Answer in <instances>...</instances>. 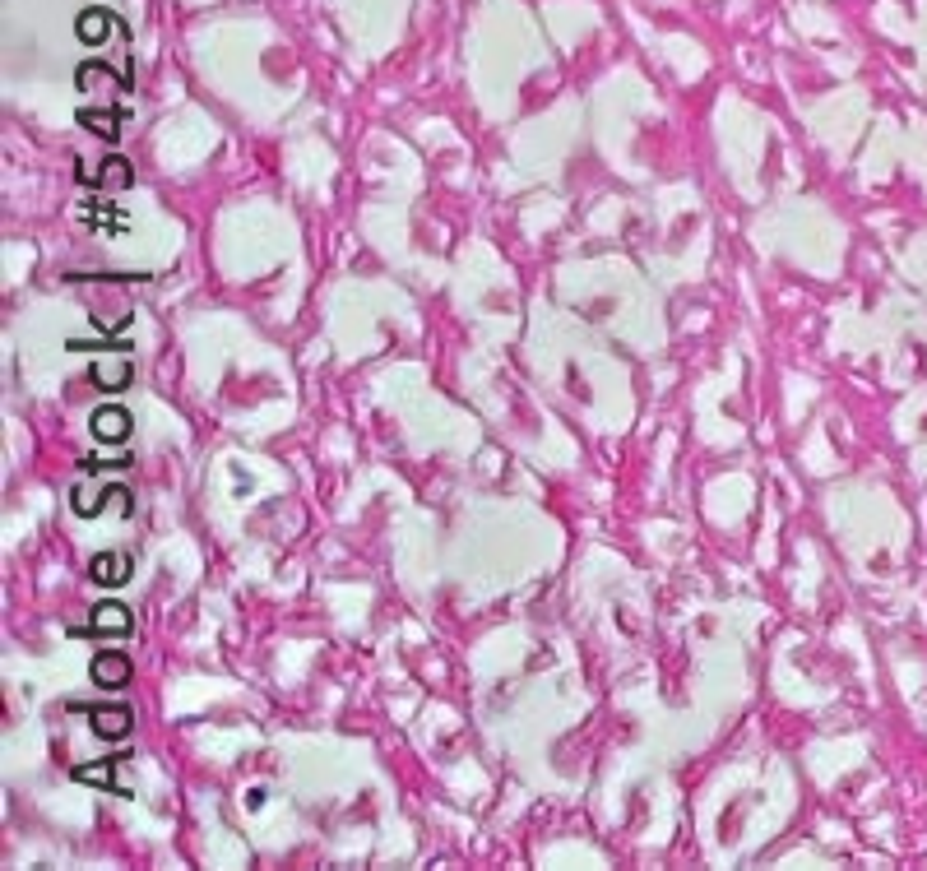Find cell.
<instances>
[{
  "instance_id": "obj_5",
  "label": "cell",
  "mask_w": 927,
  "mask_h": 871,
  "mask_svg": "<svg viewBox=\"0 0 927 871\" xmlns=\"http://www.w3.org/2000/svg\"><path fill=\"white\" fill-rule=\"evenodd\" d=\"M89 723H93V733H98L102 742H121V737L135 728V714H130L126 705H98L89 714Z\"/></svg>"
},
{
  "instance_id": "obj_12",
  "label": "cell",
  "mask_w": 927,
  "mask_h": 871,
  "mask_svg": "<svg viewBox=\"0 0 927 871\" xmlns=\"http://www.w3.org/2000/svg\"><path fill=\"white\" fill-rule=\"evenodd\" d=\"M75 783H93V788L121 793V783L112 779V760H98V765H75Z\"/></svg>"
},
{
  "instance_id": "obj_11",
  "label": "cell",
  "mask_w": 927,
  "mask_h": 871,
  "mask_svg": "<svg viewBox=\"0 0 927 871\" xmlns=\"http://www.w3.org/2000/svg\"><path fill=\"white\" fill-rule=\"evenodd\" d=\"M116 492H121V487H107V492H84V487H75V492H70V510H75V515L79 519H93V515H102V510H107V496H116Z\"/></svg>"
},
{
  "instance_id": "obj_2",
  "label": "cell",
  "mask_w": 927,
  "mask_h": 871,
  "mask_svg": "<svg viewBox=\"0 0 927 871\" xmlns=\"http://www.w3.org/2000/svg\"><path fill=\"white\" fill-rule=\"evenodd\" d=\"M89 631L102 635V640H130V635H135V617H130L126 603H98L93 607Z\"/></svg>"
},
{
  "instance_id": "obj_10",
  "label": "cell",
  "mask_w": 927,
  "mask_h": 871,
  "mask_svg": "<svg viewBox=\"0 0 927 871\" xmlns=\"http://www.w3.org/2000/svg\"><path fill=\"white\" fill-rule=\"evenodd\" d=\"M130 181H135V172H130L126 158H102V167H98V177H93V186H102V190H126Z\"/></svg>"
},
{
  "instance_id": "obj_4",
  "label": "cell",
  "mask_w": 927,
  "mask_h": 871,
  "mask_svg": "<svg viewBox=\"0 0 927 871\" xmlns=\"http://www.w3.org/2000/svg\"><path fill=\"white\" fill-rule=\"evenodd\" d=\"M89 380L102 394H121V390H130L135 367H130V357H107V362H93L89 367Z\"/></svg>"
},
{
  "instance_id": "obj_1",
  "label": "cell",
  "mask_w": 927,
  "mask_h": 871,
  "mask_svg": "<svg viewBox=\"0 0 927 871\" xmlns=\"http://www.w3.org/2000/svg\"><path fill=\"white\" fill-rule=\"evenodd\" d=\"M130 677H135L130 654H121V649H102V654H93V663H89V682L93 686H102V691H126Z\"/></svg>"
},
{
  "instance_id": "obj_3",
  "label": "cell",
  "mask_w": 927,
  "mask_h": 871,
  "mask_svg": "<svg viewBox=\"0 0 927 871\" xmlns=\"http://www.w3.org/2000/svg\"><path fill=\"white\" fill-rule=\"evenodd\" d=\"M89 427H93V441H102V445H121L130 436V413L121 404H102V408H93V417H89Z\"/></svg>"
},
{
  "instance_id": "obj_6",
  "label": "cell",
  "mask_w": 927,
  "mask_h": 871,
  "mask_svg": "<svg viewBox=\"0 0 927 871\" xmlns=\"http://www.w3.org/2000/svg\"><path fill=\"white\" fill-rule=\"evenodd\" d=\"M89 575H93V584H102V589H121V584L130 580V556L126 552H98L89 561Z\"/></svg>"
},
{
  "instance_id": "obj_9",
  "label": "cell",
  "mask_w": 927,
  "mask_h": 871,
  "mask_svg": "<svg viewBox=\"0 0 927 871\" xmlns=\"http://www.w3.org/2000/svg\"><path fill=\"white\" fill-rule=\"evenodd\" d=\"M75 84H79V89H89V93L93 89H126V84H121V75H112L102 61H84V65H79Z\"/></svg>"
},
{
  "instance_id": "obj_8",
  "label": "cell",
  "mask_w": 927,
  "mask_h": 871,
  "mask_svg": "<svg viewBox=\"0 0 927 871\" xmlns=\"http://www.w3.org/2000/svg\"><path fill=\"white\" fill-rule=\"evenodd\" d=\"M112 28H116V14H112V10H98V5H93V10H84V14L75 19V38L84 42V47H98V42L107 38Z\"/></svg>"
},
{
  "instance_id": "obj_7",
  "label": "cell",
  "mask_w": 927,
  "mask_h": 871,
  "mask_svg": "<svg viewBox=\"0 0 927 871\" xmlns=\"http://www.w3.org/2000/svg\"><path fill=\"white\" fill-rule=\"evenodd\" d=\"M79 126L93 130V135L107 139V144H116V139H121V126H126V112H121V107H93V112H79Z\"/></svg>"
}]
</instances>
